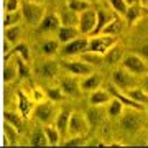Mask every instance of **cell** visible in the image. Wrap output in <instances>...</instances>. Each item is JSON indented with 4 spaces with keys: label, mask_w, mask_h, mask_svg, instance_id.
Instances as JSON below:
<instances>
[{
    "label": "cell",
    "mask_w": 148,
    "mask_h": 148,
    "mask_svg": "<svg viewBox=\"0 0 148 148\" xmlns=\"http://www.w3.org/2000/svg\"><path fill=\"white\" fill-rule=\"evenodd\" d=\"M107 114H109V117L110 119H119V117L123 114V104H122V101H119L117 97H112L110 102L107 104Z\"/></svg>",
    "instance_id": "d4e9b609"
},
{
    "label": "cell",
    "mask_w": 148,
    "mask_h": 148,
    "mask_svg": "<svg viewBox=\"0 0 148 148\" xmlns=\"http://www.w3.org/2000/svg\"><path fill=\"white\" fill-rule=\"evenodd\" d=\"M112 99V94L109 92V90H104V89H97L92 90V92H89V104L90 106H95V107H102L106 106V104H109Z\"/></svg>",
    "instance_id": "2e32d148"
},
{
    "label": "cell",
    "mask_w": 148,
    "mask_h": 148,
    "mask_svg": "<svg viewBox=\"0 0 148 148\" xmlns=\"http://www.w3.org/2000/svg\"><path fill=\"white\" fill-rule=\"evenodd\" d=\"M90 7V2H86V0H69L68 2V8L74 10L76 13H81V12L87 10Z\"/></svg>",
    "instance_id": "836d02e7"
},
{
    "label": "cell",
    "mask_w": 148,
    "mask_h": 148,
    "mask_svg": "<svg viewBox=\"0 0 148 148\" xmlns=\"http://www.w3.org/2000/svg\"><path fill=\"white\" fill-rule=\"evenodd\" d=\"M122 30H123V20H122V16H112L110 21L102 30V33L104 35H114V36H117Z\"/></svg>",
    "instance_id": "7402d4cb"
},
{
    "label": "cell",
    "mask_w": 148,
    "mask_h": 148,
    "mask_svg": "<svg viewBox=\"0 0 148 148\" xmlns=\"http://www.w3.org/2000/svg\"><path fill=\"white\" fill-rule=\"evenodd\" d=\"M95 21H97V12L92 8L81 12L79 13V20H77V28H79L81 35H90L92 30L95 27Z\"/></svg>",
    "instance_id": "9c48e42d"
},
{
    "label": "cell",
    "mask_w": 148,
    "mask_h": 148,
    "mask_svg": "<svg viewBox=\"0 0 148 148\" xmlns=\"http://www.w3.org/2000/svg\"><path fill=\"white\" fill-rule=\"evenodd\" d=\"M123 56H125V48L117 41L115 45H114L110 49H107V53L104 54V63H106L107 66L115 68V66H119V64L122 63Z\"/></svg>",
    "instance_id": "8fae6325"
},
{
    "label": "cell",
    "mask_w": 148,
    "mask_h": 148,
    "mask_svg": "<svg viewBox=\"0 0 148 148\" xmlns=\"http://www.w3.org/2000/svg\"><path fill=\"white\" fill-rule=\"evenodd\" d=\"M86 2H90V3H92V2H94V0H86Z\"/></svg>",
    "instance_id": "681fc988"
},
{
    "label": "cell",
    "mask_w": 148,
    "mask_h": 148,
    "mask_svg": "<svg viewBox=\"0 0 148 148\" xmlns=\"http://www.w3.org/2000/svg\"><path fill=\"white\" fill-rule=\"evenodd\" d=\"M20 36H21V28L20 25H13V27H8L5 28V41L10 43L15 46L16 43L20 41Z\"/></svg>",
    "instance_id": "4316f807"
},
{
    "label": "cell",
    "mask_w": 148,
    "mask_h": 148,
    "mask_svg": "<svg viewBox=\"0 0 148 148\" xmlns=\"http://www.w3.org/2000/svg\"><path fill=\"white\" fill-rule=\"evenodd\" d=\"M69 117H71V110H59L56 119H54V127L58 128V132L61 133V137L68 135V125H69Z\"/></svg>",
    "instance_id": "d6986e66"
},
{
    "label": "cell",
    "mask_w": 148,
    "mask_h": 148,
    "mask_svg": "<svg viewBox=\"0 0 148 148\" xmlns=\"http://www.w3.org/2000/svg\"><path fill=\"white\" fill-rule=\"evenodd\" d=\"M86 117H87V120H89V125H90V127H95V125L101 122V112H99V107L90 106V109L87 110Z\"/></svg>",
    "instance_id": "e575fe53"
},
{
    "label": "cell",
    "mask_w": 148,
    "mask_h": 148,
    "mask_svg": "<svg viewBox=\"0 0 148 148\" xmlns=\"http://www.w3.org/2000/svg\"><path fill=\"white\" fill-rule=\"evenodd\" d=\"M89 120L86 114L81 112H71L69 117V125H68V137H84L89 132Z\"/></svg>",
    "instance_id": "277c9868"
},
{
    "label": "cell",
    "mask_w": 148,
    "mask_h": 148,
    "mask_svg": "<svg viewBox=\"0 0 148 148\" xmlns=\"http://www.w3.org/2000/svg\"><path fill=\"white\" fill-rule=\"evenodd\" d=\"M127 95L132 99V101H135L137 104H140V106H148V90L142 89V87H137V86H133L132 89L127 90Z\"/></svg>",
    "instance_id": "ffe728a7"
},
{
    "label": "cell",
    "mask_w": 148,
    "mask_h": 148,
    "mask_svg": "<svg viewBox=\"0 0 148 148\" xmlns=\"http://www.w3.org/2000/svg\"><path fill=\"white\" fill-rule=\"evenodd\" d=\"M120 64H122V68H125L127 71H130L135 76H143V74L148 73V63L140 54H135V53L125 54Z\"/></svg>",
    "instance_id": "8992f818"
},
{
    "label": "cell",
    "mask_w": 148,
    "mask_h": 148,
    "mask_svg": "<svg viewBox=\"0 0 148 148\" xmlns=\"http://www.w3.org/2000/svg\"><path fill=\"white\" fill-rule=\"evenodd\" d=\"M63 68L66 71L73 74V76H79V77H84L87 74L92 73V66L89 63H86L84 59H73V61H66L63 64Z\"/></svg>",
    "instance_id": "30bf717a"
},
{
    "label": "cell",
    "mask_w": 148,
    "mask_h": 148,
    "mask_svg": "<svg viewBox=\"0 0 148 148\" xmlns=\"http://www.w3.org/2000/svg\"><path fill=\"white\" fill-rule=\"evenodd\" d=\"M79 56H81V59H84L86 63H89V64H102L104 63V54L94 53V51H89V49H86L84 53H81Z\"/></svg>",
    "instance_id": "4dcf8cb0"
},
{
    "label": "cell",
    "mask_w": 148,
    "mask_h": 148,
    "mask_svg": "<svg viewBox=\"0 0 148 148\" xmlns=\"http://www.w3.org/2000/svg\"><path fill=\"white\" fill-rule=\"evenodd\" d=\"M143 89L148 90V73L145 74V79H143Z\"/></svg>",
    "instance_id": "f6af8a7d"
},
{
    "label": "cell",
    "mask_w": 148,
    "mask_h": 148,
    "mask_svg": "<svg viewBox=\"0 0 148 148\" xmlns=\"http://www.w3.org/2000/svg\"><path fill=\"white\" fill-rule=\"evenodd\" d=\"M58 112L59 110L56 109V102L46 99V101H43V102H38V106H35L33 115H35V119H36L40 123L48 125V123H53L54 122Z\"/></svg>",
    "instance_id": "7a4b0ae2"
},
{
    "label": "cell",
    "mask_w": 148,
    "mask_h": 148,
    "mask_svg": "<svg viewBox=\"0 0 148 148\" xmlns=\"http://www.w3.org/2000/svg\"><path fill=\"white\" fill-rule=\"evenodd\" d=\"M140 56H142V58L148 63V43H145V45L140 48Z\"/></svg>",
    "instance_id": "ee69618b"
},
{
    "label": "cell",
    "mask_w": 148,
    "mask_h": 148,
    "mask_svg": "<svg viewBox=\"0 0 148 148\" xmlns=\"http://www.w3.org/2000/svg\"><path fill=\"white\" fill-rule=\"evenodd\" d=\"M16 76H18V73H16V64H12V63L5 64V69H3V81H5L7 84L12 82Z\"/></svg>",
    "instance_id": "d590c367"
},
{
    "label": "cell",
    "mask_w": 148,
    "mask_h": 148,
    "mask_svg": "<svg viewBox=\"0 0 148 148\" xmlns=\"http://www.w3.org/2000/svg\"><path fill=\"white\" fill-rule=\"evenodd\" d=\"M112 16H109V13H107L106 10H97V21H95V27L94 30H92V36H95V35H101L102 30L106 28V25L110 21Z\"/></svg>",
    "instance_id": "cb8c5ba5"
},
{
    "label": "cell",
    "mask_w": 148,
    "mask_h": 148,
    "mask_svg": "<svg viewBox=\"0 0 148 148\" xmlns=\"http://www.w3.org/2000/svg\"><path fill=\"white\" fill-rule=\"evenodd\" d=\"M120 125L127 133H137L143 125V112L140 109L128 107V110L125 114H122Z\"/></svg>",
    "instance_id": "3957f363"
},
{
    "label": "cell",
    "mask_w": 148,
    "mask_h": 148,
    "mask_svg": "<svg viewBox=\"0 0 148 148\" xmlns=\"http://www.w3.org/2000/svg\"><path fill=\"white\" fill-rule=\"evenodd\" d=\"M140 16H142V8H140L138 3H133V5L127 7V12H125L123 18H125V21H127L128 25H133Z\"/></svg>",
    "instance_id": "484cf974"
},
{
    "label": "cell",
    "mask_w": 148,
    "mask_h": 148,
    "mask_svg": "<svg viewBox=\"0 0 148 148\" xmlns=\"http://www.w3.org/2000/svg\"><path fill=\"white\" fill-rule=\"evenodd\" d=\"M61 145H64V147H84V145H87V142L84 137H69Z\"/></svg>",
    "instance_id": "ab89813d"
},
{
    "label": "cell",
    "mask_w": 148,
    "mask_h": 148,
    "mask_svg": "<svg viewBox=\"0 0 148 148\" xmlns=\"http://www.w3.org/2000/svg\"><path fill=\"white\" fill-rule=\"evenodd\" d=\"M138 3H142L143 7H148V0H138Z\"/></svg>",
    "instance_id": "bcb514c9"
},
{
    "label": "cell",
    "mask_w": 148,
    "mask_h": 148,
    "mask_svg": "<svg viewBox=\"0 0 148 148\" xmlns=\"http://www.w3.org/2000/svg\"><path fill=\"white\" fill-rule=\"evenodd\" d=\"M56 33H58L59 45H64V43L71 41V40H74V38H77L81 35V32H79L77 27H68V25H61Z\"/></svg>",
    "instance_id": "e0dca14e"
},
{
    "label": "cell",
    "mask_w": 148,
    "mask_h": 148,
    "mask_svg": "<svg viewBox=\"0 0 148 148\" xmlns=\"http://www.w3.org/2000/svg\"><path fill=\"white\" fill-rule=\"evenodd\" d=\"M147 115H148V106H147Z\"/></svg>",
    "instance_id": "f907efd6"
},
{
    "label": "cell",
    "mask_w": 148,
    "mask_h": 148,
    "mask_svg": "<svg viewBox=\"0 0 148 148\" xmlns=\"http://www.w3.org/2000/svg\"><path fill=\"white\" fill-rule=\"evenodd\" d=\"M45 15H46V8H45L43 3L32 2V0L21 3V18L27 21L30 27H38Z\"/></svg>",
    "instance_id": "6da1fadb"
},
{
    "label": "cell",
    "mask_w": 148,
    "mask_h": 148,
    "mask_svg": "<svg viewBox=\"0 0 148 148\" xmlns=\"http://www.w3.org/2000/svg\"><path fill=\"white\" fill-rule=\"evenodd\" d=\"M59 15L61 25H68V27H77V20H79V13H76L71 8H64Z\"/></svg>",
    "instance_id": "603a6c76"
},
{
    "label": "cell",
    "mask_w": 148,
    "mask_h": 148,
    "mask_svg": "<svg viewBox=\"0 0 148 148\" xmlns=\"http://www.w3.org/2000/svg\"><path fill=\"white\" fill-rule=\"evenodd\" d=\"M41 87H35L33 89V102H43V101H46L48 97H46V90L43 92V90H40Z\"/></svg>",
    "instance_id": "7bdbcfd3"
},
{
    "label": "cell",
    "mask_w": 148,
    "mask_h": 148,
    "mask_svg": "<svg viewBox=\"0 0 148 148\" xmlns=\"http://www.w3.org/2000/svg\"><path fill=\"white\" fill-rule=\"evenodd\" d=\"M46 97L53 102H59L64 99V94H63V90H61V87L58 86V87H49V89H46Z\"/></svg>",
    "instance_id": "8d00e7d4"
},
{
    "label": "cell",
    "mask_w": 148,
    "mask_h": 148,
    "mask_svg": "<svg viewBox=\"0 0 148 148\" xmlns=\"http://www.w3.org/2000/svg\"><path fill=\"white\" fill-rule=\"evenodd\" d=\"M109 2H110V7L114 8V12H117L120 16L125 15L127 7H128V3L125 2V0H109Z\"/></svg>",
    "instance_id": "f35d334b"
},
{
    "label": "cell",
    "mask_w": 148,
    "mask_h": 148,
    "mask_svg": "<svg viewBox=\"0 0 148 148\" xmlns=\"http://www.w3.org/2000/svg\"><path fill=\"white\" fill-rule=\"evenodd\" d=\"M32 2H38V3H43L45 0H32Z\"/></svg>",
    "instance_id": "c3c4849f"
},
{
    "label": "cell",
    "mask_w": 148,
    "mask_h": 148,
    "mask_svg": "<svg viewBox=\"0 0 148 148\" xmlns=\"http://www.w3.org/2000/svg\"><path fill=\"white\" fill-rule=\"evenodd\" d=\"M16 99H18V112H20V115L23 119H28L30 115H33V99L30 95H27L23 90H18V94H16Z\"/></svg>",
    "instance_id": "4fadbf2b"
},
{
    "label": "cell",
    "mask_w": 148,
    "mask_h": 148,
    "mask_svg": "<svg viewBox=\"0 0 148 148\" xmlns=\"http://www.w3.org/2000/svg\"><path fill=\"white\" fill-rule=\"evenodd\" d=\"M21 10V2L20 0H7L5 2V13Z\"/></svg>",
    "instance_id": "b9f144b4"
},
{
    "label": "cell",
    "mask_w": 148,
    "mask_h": 148,
    "mask_svg": "<svg viewBox=\"0 0 148 148\" xmlns=\"http://www.w3.org/2000/svg\"><path fill=\"white\" fill-rule=\"evenodd\" d=\"M59 69H61V66L56 59H48V61L41 63V66L38 68V74L45 79H53V77L58 76Z\"/></svg>",
    "instance_id": "5bb4252c"
},
{
    "label": "cell",
    "mask_w": 148,
    "mask_h": 148,
    "mask_svg": "<svg viewBox=\"0 0 148 148\" xmlns=\"http://www.w3.org/2000/svg\"><path fill=\"white\" fill-rule=\"evenodd\" d=\"M45 135H46V142H48V147H58L61 145V133L58 132V128L51 125V123H48L45 125Z\"/></svg>",
    "instance_id": "44dd1931"
},
{
    "label": "cell",
    "mask_w": 148,
    "mask_h": 148,
    "mask_svg": "<svg viewBox=\"0 0 148 148\" xmlns=\"http://www.w3.org/2000/svg\"><path fill=\"white\" fill-rule=\"evenodd\" d=\"M41 53L45 56H54L59 54V41L58 40H46L41 45Z\"/></svg>",
    "instance_id": "f1b7e54d"
},
{
    "label": "cell",
    "mask_w": 148,
    "mask_h": 148,
    "mask_svg": "<svg viewBox=\"0 0 148 148\" xmlns=\"http://www.w3.org/2000/svg\"><path fill=\"white\" fill-rule=\"evenodd\" d=\"M101 84H102L101 74L90 73V74H87V76L82 77V81L79 82V87H81L82 92H92V90H95L97 87H101Z\"/></svg>",
    "instance_id": "9a60e30c"
},
{
    "label": "cell",
    "mask_w": 148,
    "mask_h": 148,
    "mask_svg": "<svg viewBox=\"0 0 148 148\" xmlns=\"http://www.w3.org/2000/svg\"><path fill=\"white\" fill-rule=\"evenodd\" d=\"M13 53H16L23 61H27V63H30V59H32L30 46H28L27 43H16L15 46H13Z\"/></svg>",
    "instance_id": "1f68e13d"
},
{
    "label": "cell",
    "mask_w": 148,
    "mask_h": 148,
    "mask_svg": "<svg viewBox=\"0 0 148 148\" xmlns=\"http://www.w3.org/2000/svg\"><path fill=\"white\" fill-rule=\"evenodd\" d=\"M23 120H25V119H23L20 114H15V112H10V110L5 112V122L10 123L13 128H16L18 132L23 130Z\"/></svg>",
    "instance_id": "83f0119b"
},
{
    "label": "cell",
    "mask_w": 148,
    "mask_h": 148,
    "mask_svg": "<svg viewBox=\"0 0 148 148\" xmlns=\"http://www.w3.org/2000/svg\"><path fill=\"white\" fill-rule=\"evenodd\" d=\"M61 27V20H59V15L54 12V13H46L43 16L41 23L38 25L40 32L43 33H53V32H58V28Z\"/></svg>",
    "instance_id": "7c38bea8"
},
{
    "label": "cell",
    "mask_w": 148,
    "mask_h": 148,
    "mask_svg": "<svg viewBox=\"0 0 148 148\" xmlns=\"http://www.w3.org/2000/svg\"><path fill=\"white\" fill-rule=\"evenodd\" d=\"M128 5H133V3H138V0H125Z\"/></svg>",
    "instance_id": "7dc6e473"
},
{
    "label": "cell",
    "mask_w": 148,
    "mask_h": 148,
    "mask_svg": "<svg viewBox=\"0 0 148 148\" xmlns=\"http://www.w3.org/2000/svg\"><path fill=\"white\" fill-rule=\"evenodd\" d=\"M30 145H32V147H48L46 135H45V130H43V128H36V130L32 133V137H30Z\"/></svg>",
    "instance_id": "f546056e"
},
{
    "label": "cell",
    "mask_w": 148,
    "mask_h": 148,
    "mask_svg": "<svg viewBox=\"0 0 148 148\" xmlns=\"http://www.w3.org/2000/svg\"><path fill=\"white\" fill-rule=\"evenodd\" d=\"M117 41H119V40H117V36H114V35H104V36L95 35L94 38H89L87 49H89V51H94V53H99V54H106L107 49H110Z\"/></svg>",
    "instance_id": "52a82bcc"
},
{
    "label": "cell",
    "mask_w": 148,
    "mask_h": 148,
    "mask_svg": "<svg viewBox=\"0 0 148 148\" xmlns=\"http://www.w3.org/2000/svg\"><path fill=\"white\" fill-rule=\"evenodd\" d=\"M23 20L21 18V10L18 12H12V13H5V20H3V27H13V25H18L20 21Z\"/></svg>",
    "instance_id": "d6a6232c"
},
{
    "label": "cell",
    "mask_w": 148,
    "mask_h": 148,
    "mask_svg": "<svg viewBox=\"0 0 148 148\" xmlns=\"http://www.w3.org/2000/svg\"><path fill=\"white\" fill-rule=\"evenodd\" d=\"M5 138L8 140V142H12V143L18 142V130L13 128L10 123H7V122H5Z\"/></svg>",
    "instance_id": "60d3db41"
},
{
    "label": "cell",
    "mask_w": 148,
    "mask_h": 148,
    "mask_svg": "<svg viewBox=\"0 0 148 148\" xmlns=\"http://www.w3.org/2000/svg\"><path fill=\"white\" fill-rule=\"evenodd\" d=\"M87 43H89V38L86 36V35H79L77 38L64 43L63 48H59V54L61 56H76V54H81L87 49Z\"/></svg>",
    "instance_id": "ba28073f"
},
{
    "label": "cell",
    "mask_w": 148,
    "mask_h": 148,
    "mask_svg": "<svg viewBox=\"0 0 148 148\" xmlns=\"http://www.w3.org/2000/svg\"><path fill=\"white\" fill-rule=\"evenodd\" d=\"M112 84L117 89H120L122 92H127L128 89H132L133 86H137V76L127 71L125 68H117L112 73Z\"/></svg>",
    "instance_id": "5b68a950"
},
{
    "label": "cell",
    "mask_w": 148,
    "mask_h": 148,
    "mask_svg": "<svg viewBox=\"0 0 148 148\" xmlns=\"http://www.w3.org/2000/svg\"><path fill=\"white\" fill-rule=\"evenodd\" d=\"M61 90H63L64 95H68V97H77L81 92V87H79V82L74 79V77H64L61 81V84H59Z\"/></svg>",
    "instance_id": "ac0fdd59"
},
{
    "label": "cell",
    "mask_w": 148,
    "mask_h": 148,
    "mask_svg": "<svg viewBox=\"0 0 148 148\" xmlns=\"http://www.w3.org/2000/svg\"><path fill=\"white\" fill-rule=\"evenodd\" d=\"M15 64H16V73H18V76H20L21 79H28L30 77V69H28L27 63L21 58H18Z\"/></svg>",
    "instance_id": "74e56055"
}]
</instances>
